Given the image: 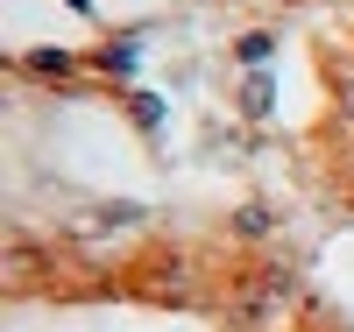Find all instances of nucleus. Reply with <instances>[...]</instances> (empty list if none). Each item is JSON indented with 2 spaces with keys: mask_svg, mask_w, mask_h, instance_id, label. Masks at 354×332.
Here are the masks:
<instances>
[{
  "mask_svg": "<svg viewBox=\"0 0 354 332\" xmlns=\"http://www.w3.org/2000/svg\"><path fill=\"white\" fill-rule=\"evenodd\" d=\"M128 113H135V128H149V135L163 128V99H156V92H135V99H128Z\"/></svg>",
  "mask_w": 354,
  "mask_h": 332,
  "instance_id": "nucleus-8",
  "label": "nucleus"
},
{
  "mask_svg": "<svg viewBox=\"0 0 354 332\" xmlns=\"http://www.w3.org/2000/svg\"><path fill=\"white\" fill-rule=\"evenodd\" d=\"M290 304H298V276H290L283 262H270V268H248V276L234 283V318H241L248 332H277Z\"/></svg>",
  "mask_w": 354,
  "mask_h": 332,
  "instance_id": "nucleus-1",
  "label": "nucleus"
},
{
  "mask_svg": "<svg viewBox=\"0 0 354 332\" xmlns=\"http://www.w3.org/2000/svg\"><path fill=\"white\" fill-rule=\"evenodd\" d=\"M21 71H28V78H71V71H78V57L43 43V50H28V57H21Z\"/></svg>",
  "mask_w": 354,
  "mask_h": 332,
  "instance_id": "nucleus-4",
  "label": "nucleus"
},
{
  "mask_svg": "<svg viewBox=\"0 0 354 332\" xmlns=\"http://www.w3.org/2000/svg\"><path fill=\"white\" fill-rule=\"evenodd\" d=\"M0 276H8V290H28L36 276H50V255L28 248V240H8V248H0Z\"/></svg>",
  "mask_w": 354,
  "mask_h": 332,
  "instance_id": "nucleus-2",
  "label": "nucleus"
},
{
  "mask_svg": "<svg viewBox=\"0 0 354 332\" xmlns=\"http://www.w3.org/2000/svg\"><path fill=\"white\" fill-rule=\"evenodd\" d=\"M135 57H142V36H113L106 50H93V64L106 78H135Z\"/></svg>",
  "mask_w": 354,
  "mask_h": 332,
  "instance_id": "nucleus-3",
  "label": "nucleus"
},
{
  "mask_svg": "<svg viewBox=\"0 0 354 332\" xmlns=\"http://www.w3.org/2000/svg\"><path fill=\"white\" fill-rule=\"evenodd\" d=\"M234 57H241L248 71H262V64H270V57H277V36H270V28H248V36L234 43Z\"/></svg>",
  "mask_w": 354,
  "mask_h": 332,
  "instance_id": "nucleus-6",
  "label": "nucleus"
},
{
  "mask_svg": "<svg viewBox=\"0 0 354 332\" xmlns=\"http://www.w3.org/2000/svg\"><path fill=\"white\" fill-rule=\"evenodd\" d=\"M333 85H340V106L354 113V64H333Z\"/></svg>",
  "mask_w": 354,
  "mask_h": 332,
  "instance_id": "nucleus-10",
  "label": "nucleus"
},
{
  "mask_svg": "<svg viewBox=\"0 0 354 332\" xmlns=\"http://www.w3.org/2000/svg\"><path fill=\"white\" fill-rule=\"evenodd\" d=\"M100 219H106V226H135L142 205H100Z\"/></svg>",
  "mask_w": 354,
  "mask_h": 332,
  "instance_id": "nucleus-9",
  "label": "nucleus"
},
{
  "mask_svg": "<svg viewBox=\"0 0 354 332\" xmlns=\"http://www.w3.org/2000/svg\"><path fill=\"white\" fill-rule=\"evenodd\" d=\"M241 113H248V120H270V113H277V85L262 78V71L241 85Z\"/></svg>",
  "mask_w": 354,
  "mask_h": 332,
  "instance_id": "nucleus-5",
  "label": "nucleus"
},
{
  "mask_svg": "<svg viewBox=\"0 0 354 332\" xmlns=\"http://www.w3.org/2000/svg\"><path fill=\"white\" fill-rule=\"evenodd\" d=\"M234 233H241V240H270L277 213H270V205H241V213H234Z\"/></svg>",
  "mask_w": 354,
  "mask_h": 332,
  "instance_id": "nucleus-7",
  "label": "nucleus"
}]
</instances>
